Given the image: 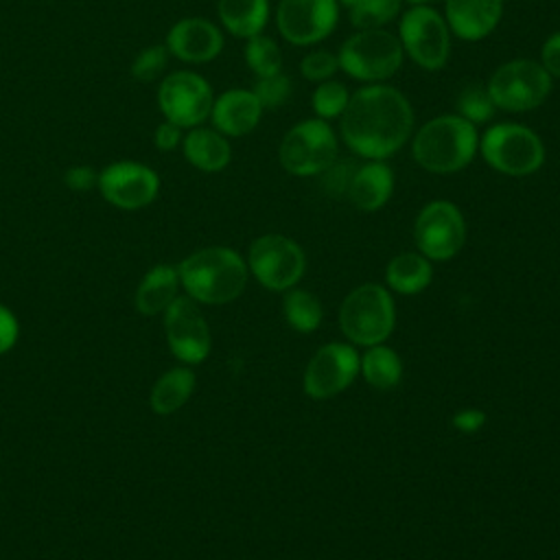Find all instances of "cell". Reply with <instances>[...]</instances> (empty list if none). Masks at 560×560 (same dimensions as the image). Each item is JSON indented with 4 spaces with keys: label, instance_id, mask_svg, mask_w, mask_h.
<instances>
[{
    "label": "cell",
    "instance_id": "4fadbf2b",
    "mask_svg": "<svg viewBox=\"0 0 560 560\" xmlns=\"http://www.w3.org/2000/svg\"><path fill=\"white\" fill-rule=\"evenodd\" d=\"M252 273L260 284L273 291L293 287L306 267L302 247L282 234H262L249 245L247 256Z\"/></svg>",
    "mask_w": 560,
    "mask_h": 560
},
{
    "label": "cell",
    "instance_id": "9a60e30c",
    "mask_svg": "<svg viewBox=\"0 0 560 560\" xmlns=\"http://www.w3.org/2000/svg\"><path fill=\"white\" fill-rule=\"evenodd\" d=\"M164 46L171 57L188 66H201L214 61L225 46L223 28L201 15H188L177 20L168 31Z\"/></svg>",
    "mask_w": 560,
    "mask_h": 560
},
{
    "label": "cell",
    "instance_id": "b9f144b4",
    "mask_svg": "<svg viewBox=\"0 0 560 560\" xmlns=\"http://www.w3.org/2000/svg\"><path fill=\"white\" fill-rule=\"evenodd\" d=\"M402 2H405V4H409V7H411V4H433V2H435V0H402Z\"/></svg>",
    "mask_w": 560,
    "mask_h": 560
},
{
    "label": "cell",
    "instance_id": "ba28073f",
    "mask_svg": "<svg viewBox=\"0 0 560 560\" xmlns=\"http://www.w3.org/2000/svg\"><path fill=\"white\" fill-rule=\"evenodd\" d=\"M486 90L499 112L527 114L547 103L553 92V79L538 59L514 57L490 72Z\"/></svg>",
    "mask_w": 560,
    "mask_h": 560
},
{
    "label": "cell",
    "instance_id": "484cf974",
    "mask_svg": "<svg viewBox=\"0 0 560 560\" xmlns=\"http://www.w3.org/2000/svg\"><path fill=\"white\" fill-rule=\"evenodd\" d=\"M243 59H245L247 70L254 74V79L282 72V68H284V55H282L280 44L265 33L245 39Z\"/></svg>",
    "mask_w": 560,
    "mask_h": 560
},
{
    "label": "cell",
    "instance_id": "2e32d148",
    "mask_svg": "<svg viewBox=\"0 0 560 560\" xmlns=\"http://www.w3.org/2000/svg\"><path fill=\"white\" fill-rule=\"evenodd\" d=\"M171 352L184 363H201L210 352L208 324L190 298H175L164 317Z\"/></svg>",
    "mask_w": 560,
    "mask_h": 560
},
{
    "label": "cell",
    "instance_id": "d4e9b609",
    "mask_svg": "<svg viewBox=\"0 0 560 560\" xmlns=\"http://www.w3.org/2000/svg\"><path fill=\"white\" fill-rule=\"evenodd\" d=\"M195 389V374L186 368H173L158 378L151 389V409L160 416L177 411Z\"/></svg>",
    "mask_w": 560,
    "mask_h": 560
},
{
    "label": "cell",
    "instance_id": "e0dca14e",
    "mask_svg": "<svg viewBox=\"0 0 560 560\" xmlns=\"http://www.w3.org/2000/svg\"><path fill=\"white\" fill-rule=\"evenodd\" d=\"M359 370L354 348L346 343H328L315 352L304 372V392L311 398H330L346 389Z\"/></svg>",
    "mask_w": 560,
    "mask_h": 560
},
{
    "label": "cell",
    "instance_id": "cb8c5ba5",
    "mask_svg": "<svg viewBox=\"0 0 560 560\" xmlns=\"http://www.w3.org/2000/svg\"><path fill=\"white\" fill-rule=\"evenodd\" d=\"M431 271L427 256L402 252L389 260L385 278L394 291L409 295L420 293L431 282Z\"/></svg>",
    "mask_w": 560,
    "mask_h": 560
},
{
    "label": "cell",
    "instance_id": "836d02e7",
    "mask_svg": "<svg viewBox=\"0 0 560 560\" xmlns=\"http://www.w3.org/2000/svg\"><path fill=\"white\" fill-rule=\"evenodd\" d=\"M298 70H300L302 79H306L311 83H322V81L335 79V74L339 72L337 52H332L328 48H311L308 52L302 55Z\"/></svg>",
    "mask_w": 560,
    "mask_h": 560
},
{
    "label": "cell",
    "instance_id": "30bf717a",
    "mask_svg": "<svg viewBox=\"0 0 560 560\" xmlns=\"http://www.w3.org/2000/svg\"><path fill=\"white\" fill-rule=\"evenodd\" d=\"M214 90L210 81L195 70H173L160 79L158 109L164 120L186 129L199 127L210 118Z\"/></svg>",
    "mask_w": 560,
    "mask_h": 560
},
{
    "label": "cell",
    "instance_id": "74e56055",
    "mask_svg": "<svg viewBox=\"0 0 560 560\" xmlns=\"http://www.w3.org/2000/svg\"><path fill=\"white\" fill-rule=\"evenodd\" d=\"M182 140H184V129L168 122V120H162L155 131H153V147L158 151H175L177 147H182Z\"/></svg>",
    "mask_w": 560,
    "mask_h": 560
},
{
    "label": "cell",
    "instance_id": "5bb4252c",
    "mask_svg": "<svg viewBox=\"0 0 560 560\" xmlns=\"http://www.w3.org/2000/svg\"><path fill=\"white\" fill-rule=\"evenodd\" d=\"M98 192L120 210H140L160 192L158 173L133 160H118L98 171Z\"/></svg>",
    "mask_w": 560,
    "mask_h": 560
},
{
    "label": "cell",
    "instance_id": "ab89813d",
    "mask_svg": "<svg viewBox=\"0 0 560 560\" xmlns=\"http://www.w3.org/2000/svg\"><path fill=\"white\" fill-rule=\"evenodd\" d=\"M483 422H486V416H483L479 409H462V411H457V413L453 416L455 429L466 431V433L477 431Z\"/></svg>",
    "mask_w": 560,
    "mask_h": 560
},
{
    "label": "cell",
    "instance_id": "6da1fadb",
    "mask_svg": "<svg viewBox=\"0 0 560 560\" xmlns=\"http://www.w3.org/2000/svg\"><path fill=\"white\" fill-rule=\"evenodd\" d=\"M416 112L411 101L389 83L361 85L350 94L339 118V140L363 160H387L413 136Z\"/></svg>",
    "mask_w": 560,
    "mask_h": 560
},
{
    "label": "cell",
    "instance_id": "3957f363",
    "mask_svg": "<svg viewBox=\"0 0 560 560\" xmlns=\"http://www.w3.org/2000/svg\"><path fill=\"white\" fill-rule=\"evenodd\" d=\"M177 273L188 295L206 304L232 302L247 282V267L230 247L197 249L179 262Z\"/></svg>",
    "mask_w": 560,
    "mask_h": 560
},
{
    "label": "cell",
    "instance_id": "4dcf8cb0",
    "mask_svg": "<svg viewBox=\"0 0 560 560\" xmlns=\"http://www.w3.org/2000/svg\"><path fill=\"white\" fill-rule=\"evenodd\" d=\"M319 300L302 289H293L284 295V317L300 332H313L322 322Z\"/></svg>",
    "mask_w": 560,
    "mask_h": 560
},
{
    "label": "cell",
    "instance_id": "83f0119b",
    "mask_svg": "<svg viewBox=\"0 0 560 560\" xmlns=\"http://www.w3.org/2000/svg\"><path fill=\"white\" fill-rule=\"evenodd\" d=\"M402 4V0H359L346 13L354 31L387 28L392 22L400 18Z\"/></svg>",
    "mask_w": 560,
    "mask_h": 560
},
{
    "label": "cell",
    "instance_id": "9c48e42d",
    "mask_svg": "<svg viewBox=\"0 0 560 560\" xmlns=\"http://www.w3.org/2000/svg\"><path fill=\"white\" fill-rule=\"evenodd\" d=\"M394 302L381 284H361L339 308V326L343 335L359 346H376L394 330Z\"/></svg>",
    "mask_w": 560,
    "mask_h": 560
},
{
    "label": "cell",
    "instance_id": "277c9868",
    "mask_svg": "<svg viewBox=\"0 0 560 560\" xmlns=\"http://www.w3.org/2000/svg\"><path fill=\"white\" fill-rule=\"evenodd\" d=\"M479 155L492 171L505 177H527L542 168L547 147L529 125L492 120L479 133Z\"/></svg>",
    "mask_w": 560,
    "mask_h": 560
},
{
    "label": "cell",
    "instance_id": "44dd1931",
    "mask_svg": "<svg viewBox=\"0 0 560 560\" xmlns=\"http://www.w3.org/2000/svg\"><path fill=\"white\" fill-rule=\"evenodd\" d=\"M184 160L201 173H219L232 162V144L212 125H199L184 131Z\"/></svg>",
    "mask_w": 560,
    "mask_h": 560
},
{
    "label": "cell",
    "instance_id": "f1b7e54d",
    "mask_svg": "<svg viewBox=\"0 0 560 560\" xmlns=\"http://www.w3.org/2000/svg\"><path fill=\"white\" fill-rule=\"evenodd\" d=\"M497 107L486 90V83H468L466 88L459 90L455 98V114L472 122L475 127H486L494 120Z\"/></svg>",
    "mask_w": 560,
    "mask_h": 560
},
{
    "label": "cell",
    "instance_id": "7c38bea8",
    "mask_svg": "<svg viewBox=\"0 0 560 560\" xmlns=\"http://www.w3.org/2000/svg\"><path fill=\"white\" fill-rule=\"evenodd\" d=\"M413 238L429 260H448L466 243V221L462 210L446 199H433L416 217Z\"/></svg>",
    "mask_w": 560,
    "mask_h": 560
},
{
    "label": "cell",
    "instance_id": "4316f807",
    "mask_svg": "<svg viewBox=\"0 0 560 560\" xmlns=\"http://www.w3.org/2000/svg\"><path fill=\"white\" fill-rule=\"evenodd\" d=\"M361 370L365 381L376 387V389H389L400 381L402 365L398 354L392 348L385 346H372L363 359H361Z\"/></svg>",
    "mask_w": 560,
    "mask_h": 560
},
{
    "label": "cell",
    "instance_id": "7a4b0ae2",
    "mask_svg": "<svg viewBox=\"0 0 560 560\" xmlns=\"http://www.w3.org/2000/svg\"><path fill=\"white\" fill-rule=\"evenodd\" d=\"M479 127L455 112L438 114L413 129L411 158L433 175L459 173L479 155Z\"/></svg>",
    "mask_w": 560,
    "mask_h": 560
},
{
    "label": "cell",
    "instance_id": "f546056e",
    "mask_svg": "<svg viewBox=\"0 0 560 560\" xmlns=\"http://www.w3.org/2000/svg\"><path fill=\"white\" fill-rule=\"evenodd\" d=\"M350 94L352 92L348 90V85L337 79L315 83L313 94H311V109L322 120H328V122L339 120L348 107Z\"/></svg>",
    "mask_w": 560,
    "mask_h": 560
},
{
    "label": "cell",
    "instance_id": "d6986e66",
    "mask_svg": "<svg viewBox=\"0 0 560 560\" xmlns=\"http://www.w3.org/2000/svg\"><path fill=\"white\" fill-rule=\"evenodd\" d=\"M262 114L265 109L252 88H228L221 94H214L208 120L217 131L232 140L252 133Z\"/></svg>",
    "mask_w": 560,
    "mask_h": 560
},
{
    "label": "cell",
    "instance_id": "ffe728a7",
    "mask_svg": "<svg viewBox=\"0 0 560 560\" xmlns=\"http://www.w3.org/2000/svg\"><path fill=\"white\" fill-rule=\"evenodd\" d=\"M394 182V168L387 164V160H363V164H357L352 173L346 197L354 208L376 212L389 201Z\"/></svg>",
    "mask_w": 560,
    "mask_h": 560
},
{
    "label": "cell",
    "instance_id": "d6a6232c",
    "mask_svg": "<svg viewBox=\"0 0 560 560\" xmlns=\"http://www.w3.org/2000/svg\"><path fill=\"white\" fill-rule=\"evenodd\" d=\"M252 92L260 101L262 109H280L293 94V81L284 72H276L269 77H256L252 83Z\"/></svg>",
    "mask_w": 560,
    "mask_h": 560
},
{
    "label": "cell",
    "instance_id": "8fae6325",
    "mask_svg": "<svg viewBox=\"0 0 560 560\" xmlns=\"http://www.w3.org/2000/svg\"><path fill=\"white\" fill-rule=\"evenodd\" d=\"M339 20L337 0H278L273 9L278 35L295 48H315L337 31Z\"/></svg>",
    "mask_w": 560,
    "mask_h": 560
},
{
    "label": "cell",
    "instance_id": "5b68a950",
    "mask_svg": "<svg viewBox=\"0 0 560 560\" xmlns=\"http://www.w3.org/2000/svg\"><path fill=\"white\" fill-rule=\"evenodd\" d=\"M337 59L339 72L359 81L361 85H370L394 79L405 63V52L394 31L363 28L350 33L339 44Z\"/></svg>",
    "mask_w": 560,
    "mask_h": 560
},
{
    "label": "cell",
    "instance_id": "60d3db41",
    "mask_svg": "<svg viewBox=\"0 0 560 560\" xmlns=\"http://www.w3.org/2000/svg\"><path fill=\"white\" fill-rule=\"evenodd\" d=\"M337 2H339V7H341L343 11H348V9H350V7H354L359 0H337Z\"/></svg>",
    "mask_w": 560,
    "mask_h": 560
},
{
    "label": "cell",
    "instance_id": "1f68e13d",
    "mask_svg": "<svg viewBox=\"0 0 560 560\" xmlns=\"http://www.w3.org/2000/svg\"><path fill=\"white\" fill-rule=\"evenodd\" d=\"M168 59H171V55H168L164 44H151V46H144L136 52L129 72L136 81L151 83V81H158L166 74Z\"/></svg>",
    "mask_w": 560,
    "mask_h": 560
},
{
    "label": "cell",
    "instance_id": "e575fe53",
    "mask_svg": "<svg viewBox=\"0 0 560 560\" xmlns=\"http://www.w3.org/2000/svg\"><path fill=\"white\" fill-rule=\"evenodd\" d=\"M357 164L352 162H339V158L317 177H322V186L326 188L328 195L332 197H346L348 192V186H350V179H352V173H354Z\"/></svg>",
    "mask_w": 560,
    "mask_h": 560
},
{
    "label": "cell",
    "instance_id": "8d00e7d4",
    "mask_svg": "<svg viewBox=\"0 0 560 560\" xmlns=\"http://www.w3.org/2000/svg\"><path fill=\"white\" fill-rule=\"evenodd\" d=\"M63 184L70 190H77V192H85L90 188H98V171H94L92 166H85V164L70 166L63 173Z\"/></svg>",
    "mask_w": 560,
    "mask_h": 560
},
{
    "label": "cell",
    "instance_id": "603a6c76",
    "mask_svg": "<svg viewBox=\"0 0 560 560\" xmlns=\"http://www.w3.org/2000/svg\"><path fill=\"white\" fill-rule=\"evenodd\" d=\"M179 273L171 265H158L142 278L136 291V308L144 315H155L166 311L168 304L177 298Z\"/></svg>",
    "mask_w": 560,
    "mask_h": 560
},
{
    "label": "cell",
    "instance_id": "7402d4cb",
    "mask_svg": "<svg viewBox=\"0 0 560 560\" xmlns=\"http://www.w3.org/2000/svg\"><path fill=\"white\" fill-rule=\"evenodd\" d=\"M217 18L223 33L245 42L265 33L271 20V0H217Z\"/></svg>",
    "mask_w": 560,
    "mask_h": 560
},
{
    "label": "cell",
    "instance_id": "52a82bcc",
    "mask_svg": "<svg viewBox=\"0 0 560 560\" xmlns=\"http://www.w3.org/2000/svg\"><path fill=\"white\" fill-rule=\"evenodd\" d=\"M396 37L405 59L427 72H438L448 63L453 35L433 4H411L396 20Z\"/></svg>",
    "mask_w": 560,
    "mask_h": 560
},
{
    "label": "cell",
    "instance_id": "ac0fdd59",
    "mask_svg": "<svg viewBox=\"0 0 560 560\" xmlns=\"http://www.w3.org/2000/svg\"><path fill=\"white\" fill-rule=\"evenodd\" d=\"M442 15L455 39L477 44L501 24L503 0H444Z\"/></svg>",
    "mask_w": 560,
    "mask_h": 560
},
{
    "label": "cell",
    "instance_id": "d590c367",
    "mask_svg": "<svg viewBox=\"0 0 560 560\" xmlns=\"http://www.w3.org/2000/svg\"><path fill=\"white\" fill-rule=\"evenodd\" d=\"M538 63L553 81L560 79V28L542 39L538 50Z\"/></svg>",
    "mask_w": 560,
    "mask_h": 560
},
{
    "label": "cell",
    "instance_id": "8992f818",
    "mask_svg": "<svg viewBox=\"0 0 560 560\" xmlns=\"http://www.w3.org/2000/svg\"><path fill=\"white\" fill-rule=\"evenodd\" d=\"M339 133L317 116L293 122L280 138L278 162L293 177H317L339 158Z\"/></svg>",
    "mask_w": 560,
    "mask_h": 560
},
{
    "label": "cell",
    "instance_id": "f35d334b",
    "mask_svg": "<svg viewBox=\"0 0 560 560\" xmlns=\"http://www.w3.org/2000/svg\"><path fill=\"white\" fill-rule=\"evenodd\" d=\"M18 339V322L9 308L0 304V354L11 350Z\"/></svg>",
    "mask_w": 560,
    "mask_h": 560
}]
</instances>
